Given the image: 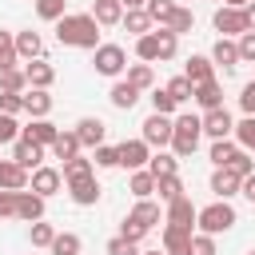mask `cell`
Instances as JSON below:
<instances>
[{
	"instance_id": "cell-36",
	"label": "cell",
	"mask_w": 255,
	"mask_h": 255,
	"mask_svg": "<svg viewBox=\"0 0 255 255\" xmlns=\"http://www.w3.org/2000/svg\"><path fill=\"white\" fill-rule=\"evenodd\" d=\"M120 24H124V28H128L135 40H139V36H147V32L155 28V24H151V16H147L143 8H135V12H124V20H120Z\"/></svg>"
},
{
	"instance_id": "cell-55",
	"label": "cell",
	"mask_w": 255,
	"mask_h": 255,
	"mask_svg": "<svg viewBox=\"0 0 255 255\" xmlns=\"http://www.w3.org/2000/svg\"><path fill=\"white\" fill-rule=\"evenodd\" d=\"M191 255H215V239L203 235V231H195L191 235Z\"/></svg>"
},
{
	"instance_id": "cell-40",
	"label": "cell",
	"mask_w": 255,
	"mask_h": 255,
	"mask_svg": "<svg viewBox=\"0 0 255 255\" xmlns=\"http://www.w3.org/2000/svg\"><path fill=\"white\" fill-rule=\"evenodd\" d=\"M135 60H139V64H151V68L159 64V44H155V32H147V36H139V40H135Z\"/></svg>"
},
{
	"instance_id": "cell-63",
	"label": "cell",
	"mask_w": 255,
	"mask_h": 255,
	"mask_svg": "<svg viewBox=\"0 0 255 255\" xmlns=\"http://www.w3.org/2000/svg\"><path fill=\"white\" fill-rule=\"evenodd\" d=\"M247 255H255V247H251V251H247Z\"/></svg>"
},
{
	"instance_id": "cell-45",
	"label": "cell",
	"mask_w": 255,
	"mask_h": 255,
	"mask_svg": "<svg viewBox=\"0 0 255 255\" xmlns=\"http://www.w3.org/2000/svg\"><path fill=\"white\" fill-rule=\"evenodd\" d=\"M36 16L48 20V24H56L60 16H68V0H36Z\"/></svg>"
},
{
	"instance_id": "cell-8",
	"label": "cell",
	"mask_w": 255,
	"mask_h": 255,
	"mask_svg": "<svg viewBox=\"0 0 255 255\" xmlns=\"http://www.w3.org/2000/svg\"><path fill=\"white\" fill-rule=\"evenodd\" d=\"M68 199H72L76 207H96V203L104 199V187H100V179H96V175L68 179Z\"/></svg>"
},
{
	"instance_id": "cell-54",
	"label": "cell",
	"mask_w": 255,
	"mask_h": 255,
	"mask_svg": "<svg viewBox=\"0 0 255 255\" xmlns=\"http://www.w3.org/2000/svg\"><path fill=\"white\" fill-rule=\"evenodd\" d=\"M108 255H139V243H131V239H120V235H112V239H108Z\"/></svg>"
},
{
	"instance_id": "cell-9",
	"label": "cell",
	"mask_w": 255,
	"mask_h": 255,
	"mask_svg": "<svg viewBox=\"0 0 255 255\" xmlns=\"http://www.w3.org/2000/svg\"><path fill=\"white\" fill-rule=\"evenodd\" d=\"M195 203H191V195H179L175 203H167L163 207V223L167 227H179V231H195Z\"/></svg>"
},
{
	"instance_id": "cell-35",
	"label": "cell",
	"mask_w": 255,
	"mask_h": 255,
	"mask_svg": "<svg viewBox=\"0 0 255 255\" xmlns=\"http://www.w3.org/2000/svg\"><path fill=\"white\" fill-rule=\"evenodd\" d=\"M48 251H52V255H80V251H84V239H80L76 231H56V239H52Z\"/></svg>"
},
{
	"instance_id": "cell-32",
	"label": "cell",
	"mask_w": 255,
	"mask_h": 255,
	"mask_svg": "<svg viewBox=\"0 0 255 255\" xmlns=\"http://www.w3.org/2000/svg\"><path fill=\"white\" fill-rule=\"evenodd\" d=\"M163 28H167L171 36H187V32L195 28V12H191V8H183V4H175V12H171V20H167Z\"/></svg>"
},
{
	"instance_id": "cell-39",
	"label": "cell",
	"mask_w": 255,
	"mask_h": 255,
	"mask_svg": "<svg viewBox=\"0 0 255 255\" xmlns=\"http://www.w3.org/2000/svg\"><path fill=\"white\" fill-rule=\"evenodd\" d=\"M4 68H20V56H16V32L0 28V72Z\"/></svg>"
},
{
	"instance_id": "cell-16",
	"label": "cell",
	"mask_w": 255,
	"mask_h": 255,
	"mask_svg": "<svg viewBox=\"0 0 255 255\" xmlns=\"http://www.w3.org/2000/svg\"><path fill=\"white\" fill-rule=\"evenodd\" d=\"M16 56H20V64L44 60V36H40V32H32V28L16 32Z\"/></svg>"
},
{
	"instance_id": "cell-12",
	"label": "cell",
	"mask_w": 255,
	"mask_h": 255,
	"mask_svg": "<svg viewBox=\"0 0 255 255\" xmlns=\"http://www.w3.org/2000/svg\"><path fill=\"white\" fill-rule=\"evenodd\" d=\"M76 139H80V147H100L104 139H108V124L100 120V116H84V120H76Z\"/></svg>"
},
{
	"instance_id": "cell-49",
	"label": "cell",
	"mask_w": 255,
	"mask_h": 255,
	"mask_svg": "<svg viewBox=\"0 0 255 255\" xmlns=\"http://www.w3.org/2000/svg\"><path fill=\"white\" fill-rule=\"evenodd\" d=\"M0 112L4 116H20L24 112V92H0Z\"/></svg>"
},
{
	"instance_id": "cell-3",
	"label": "cell",
	"mask_w": 255,
	"mask_h": 255,
	"mask_svg": "<svg viewBox=\"0 0 255 255\" xmlns=\"http://www.w3.org/2000/svg\"><path fill=\"white\" fill-rule=\"evenodd\" d=\"M239 223V211L231 207V199H211L207 207H199L195 211V231H203V235H227L231 227Z\"/></svg>"
},
{
	"instance_id": "cell-7",
	"label": "cell",
	"mask_w": 255,
	"mask_h": 255,
	"mask_svg": "<svg viewBox=\"0 0 255 255\" xmlns=\"http://www.w3.org/2000/svg\"><path fill=\"white\" fill-rule=\"evenodd\" d=\"M60 187H64V175H60V167H52V163H44V167H36V171L28 175V191H36L40 199H52Z\"/></svg>"
},
{
	"instance_id": "cell-19",
	"label": "cell",
	"mask_w": 255,
	"mask_h": 255,
	"mask_svg": "<svg viewBox=\"0 0 255 255\" xmlns=\"http://www.w3.org/2000/svg\"><path fill=\"white\" fill-rule=\"evenodd\" d=\"M207 60H211L215 68H223V72H235V68H239V48H235V40H223V36H219V40L211 44V56H207Z\"/></svg>"
},
{
	"instance_id": "cell-17",
	"label": "cell",
	"mask_w": 255,
	"mask_h": 255,
	"mask_svg": "<svg viewBox=\"0 0 255 255\" xmlns=\"http://www.w3.org/2000/svg\"><path fill=\"white\" fill-rule=\"evenodd\" d=\"M20 68H24V80H28V88L52 92V84H56V68H52L48 60H32V64H20Z\"/></svg>"
},
{
	"instance_id": "cell-62",
	"label": "cell",
	"mask_w": 255,
	"mask_h": 255,
	"mask_svg": "<svg viewBox=\"0 0 255 255\" xmlns=\"http://www.w3.org/2000/svg\"><path fill=\"white\" fill-rule=\"evenodd\" d=\"M139 255H163V251H139Z\"/></svg>"
},
{
	"instance_id": "cell-29",
	"label": "cell",
	"mask_w": 255,
	"mask_h": 255,
	"mask_svg": "<svg viewBox=\"0 0 255 255\" xmlns=\"http://www.w3.org/2000/svg\"><path fill=\"white\" fill-rule=\"evenodd\" d=\"M191 100H195L203 112H211V108H223V84H219V80H207V84H199V88L191 92Z\"/></svg>"
},
{
	"instance_id": "cell-56",
	"label": "cell",
	"mask_w": 255,
	"mask_h": 255,
	"mask_svg": "<svg viewBox=\"0 0 255 255\" xmlns=\"http://www.w3.org/2000/svg\"><path fill=\"white\" fill-rule=\"evenodd\" d=\"M239 108H243V116H255V80H247L239 88Z\"/></svg>"
},
{
	"instance_id": "cell-26",
	"label": "cell",
	"mask_w": 255,
	"mask_h": 255,
	"mask_svg": "<svg viewBox=\"0 0 255 255\" xmlns=\"http://www.w3.org/2000/svg\"><path fill=\"white\" fill-rule=\"evenodd\" d=\"M24 112H28L32 120H48V116H52V92L28 88V92H24Z\"/></svg>"
},
{
	"instance_id": "cell-58",
	"label": "cell",
	"mask_w": 255,
	"mask_h": 255,
	"mask_svg": "<svg viewBox=\"0 0 255 255\" xmlns=\"http://www.w3.org/2000/svg\"><path fill=\"white\" fill-rule=\"evenodd\" d=\"M239 195H247V199L255 203V171H251V175H243V183H239Z\"/></svg>"
},
{
	"instance_id": "cell-48",
	"label": "cell",
	"mask_w": 255,
	"mask_h": 255,
	"mask_svg": "<svg viewBox=\"0 0 255 255\" xmlns=\"http://www.w3.org/2000/svg\"><path fill=\"white\" fill-rule=\"evenodd\" d=\"M191 92H195V88H191L183 76H171V80H167V96H171L175 104H187V100H191Z\"/></svg>"
},
{
	"instance_id": "cell-61",
	"label": "cell",
	"mask_w": 255,
	"mask_h": 255,
	"mask_svg": "<svg viewBox=\"0 0 255 255\" xmlns=\"http://www.w3.org/2000/svg\"><path fill=\"white\" fill-rule=\"evenodd\" d=\"M223 4H227V8H247L251 0H223Z\"/></svg>"
},
{
	"instance_id": "cell-47",
	"label": "cell",
	"mask_w": 255,
	"mask_h": 255,
	"mask_svg": "<svg viewBox=\"0 0 255 255\" xmlns=\"http://www.w3.org/2000/svg\"><path fill=\"white\" fill-rule=\"evenodd\" d=\"M92 163H96V167H120V151H116V143H100V147H92Z\"/></svg>"
},
{
	"instance_id": "cell-44",
	"label": "cell",
	"mask_w": 255,
	"mask_h": 255,
	"mask_svg": "<svg viewBox=\"0 0 255 255\" xmlns=\"http://www.w3.org/2000/svg\"><path fill=\"white\" fill-rule=\"evenodd\" d=\"M147 100H151V112H155V116H175V112H179V104L167 96V88H151Z\"/></svg>"
},
{
	"instance_id": "cell-23",
	"label": "cell",
	"mask_w": 255,
	"mask_h": 255,
	"mask_svg": "<svg viewBox=\"0 0 255 255\" xmlns=\"http://www.w3.org/2000/svg\"><path fill=\"white\" fill-rule=\"evenodd\" d=\"M139 96H143V92H135L128 80H116V84H112V92H108V104H112L116 112H131V108L139 104Z\"/></svg>"
},
{
	"instance_id": "cell-57",
	"label": "cell",
	"mask_w": 255,
	"mask_h": 255,
	"mask_svg": "<svg viewBox=\"0 0 255 255\" xmlns=\"http://www.w3.org/2000/svg\"><path fill=\"white\" fill-rule=\"evenodd\" d=\"M0 219H16V191H0Z\"/></svg>"
},
{
	"instance_id": "cell-24",
	"label": "cell",
	"mask_w": 255,
	"mask_h": 255,
	"mask_svg": "<svg viewBox=\"0 0 255 255\" xmlns=\"http://www.w3.org/2000/svg\"><path fill=\"white\" fill-rule=\"evenodd\" d=\"M92 20L100 28H116L124 20V4L120 0H92Z\"/></svg>"
},
{
	"instance_id": "cell-28",
	"label": "cell",
	"mask_w": 255,
	"mask_h": 255,
	"mask_svg": "<svg viewBox=\"0 0 255 255\" xmlns=\"http://www.w3.org/2000/svg\"><path fill=\"white\" fill-rule=\"evenodd\" d=\"M124 80H128V84H131L135 92H151V88H155V68H151V64H139V60H135V64H128Z\"/></svg>"
},
{
	"instance_id": "cell-20",
	"label": "cell",
	"mask_w": 255,
	"mask_h": 255,
	"mask_svg": "<svg viewBox=\"0 0 255 255\" xmlns=\"http://www.w3.org/2000/svg\"><path fill=\"white\" fill-rule=\"evenodd\" d=\"M183 80H187L191 88H199V84L215 80V64H211L207 56H187V64H183Z\"/></svg>"
},
{
	"instance_id": "cell-46",
	"label": "cell",
	"mask_w": 255,
	"mask_h": 255,
	"mask_svg": "<svg viewBox=\"0 0 255 255\" xmlns=\"http://www.w3.org/2000/svg\"><path fill=\"white\" fill-rule=\"evenodd\" d=\"M0 92H28L24 68H4V72H0Z\"/></svg>"
},
{
	"instance_id": "cell-33",
	"label": "cell",
	"mask_w": 255,
	"mask_h": 255,
	"mask_svg": "<svg viewBox=\"0 0 255 255\" xmlns=\"http://www.w3.org/2000/svg\"><path fill=\"white\" fill-rule=\"evenodd\" d=\"M235 155H239V143H235V139H211V151H207V159H211L215 167H227Z\"/></svg>"
},
{
	"instance_id": "cell-25",
	"label": "cell",
	"mask_w": 255,
	"mask_h": 255,
	"mask_svg": "<svg viewBox=\"0 0 255 255\" xmlns=\"http://www.w3.org/2000/svg\"><path fill=\"white\" fill-rule=\"evenodd\" d=\"M191 235L195 231H179V227H167L163 223V255H191Z\"/></svg>"
},
{
	"instance_id": "cell-18",
	"label": "cell",
	"mask_w": 255,
	"mask_h": 255,
	"mask_svg": "<svg viewBox=\"0 0 255 255\" xmlns=\"http://www.w3.org/2000/svg\"><path fill=\"white\" fill-rule=\"evenodd\" d=\"M44 211H48V199H40L36 191H16V219L36 223V219H44Z\"/></svg>"
},
{
	"instance_id": "cell-15",
	"label": "cell",
	"mask_w": 255,
	"mask_h": 255,
	"mask_svg": "<svg viewBox=\"0 0 255 255\" xmlns=\"http://www.w3.org/2000/svg\"><path fill=\"white\" fill-rule=\"evenodd\" d=\"M128 219L139 223L143 231H151L155 223H163V203H159V199H135V207L128 211Z\"/></svg>"
},
{
	"instance_id": "cell-43",
	"label": "cell",
	"mask_w": 255,
	"mask_h": 255,
	"mask_svg": "<svg viewBox=\"0 0 255 255\" xmlns=\"http://www.w3.org/2000/svg\"><path fill=\"white\" fill-rule=\"evenodd\" d=\"M143 12L151 16V24H155V28H163V24L171 20V12H175V0H147V4H143Z\"/></svg>"
},
{
	"instance_id": "cell-41",
	"label": "cell",
	"mask_w": 255,
	"mask_h": 255,
	"mask_svg": "<svg viewBox=\"0 0 255 255\" xmlns=\"http://www.w3.org/2000/svg\"><path fill=\"white\" fill-rule=\"evenodd\" d=\"M151 32H155V44H159V64L175 60V52H179V36H171L167 28H151Z\"/></svg>"
},
{
	"instance_id": "cell-21",
	"label": "cell",
	"mask_w": 255,
	"mask_h": 255,
	"mask_svg": "<svg viewBox=\"0 0 255 255\" xmlns=\"http://www.w3.org/2000/svg\"><path fill=\"white\" fill-rule=\"evenodd\" d=\"M56 135H60V128H56L52 120H32L28 128H20V139H32V143H40V147H52Z\"/></svg>"
},
{
	"instance_id": "cell-30",
	"label": "cell",
	"mask_w": 255,
	"mask_h": 255,
	"mask_svg": "<svg viewBox=\"0 0 255 255\" xmlns=\"http://www.w3.org/2000/svg\"><path fill=\"white\" fill-rule=\"evenodd\" d=\"M128 191H131L135 199H151V195H155V175H151L147 167L131 171V175H128Z\"/></svg>"
},
{
	"instance_id": "cell-53",
	"label": "cell",
	"mask_w": 255,
	"mask_h": 255,
	"mask_svg": "<svg viewBox=\"0 0 255 255\" xmlns=\"http://www.w3.org/2000/svg\"><path fill=\"white\" fill-rule=\"evenodd\" d=\"M116 235H120V239H131V243H143V239H147V231H143L139 223H131L128 215H124V223H120V231H116Z\"/></svg>"
},
{
	"instance_id": "cell-13",
	"label": "cell",
	"mask_w": 255,
	"mask_h": 255,
	"mask_svg": "<svg viewBox=\"0 0 255 255\" xmlns=\"http://www.w3.org/2000/svg\"><path fill=\"white\" fill-rule=\"evenodd\" d=\"M44 155H48V147H40V143H32V139H16L12 143V159L32 175L36 167H44Z\"/></svg>"
},
{
	"instance_id": "cell-5",
	"label": "cell",
	"mask_w": 255,
	"mask_h": 255,
	"mask_svg": "<svg viewBox=\"0 0 255 255\" xmlns=\"http://www.w3.org/2000/svg\"><path fill=\"white\" fill-rule=\"evenodd\" d=\"M171 120H175V116H155V112H151V116L139 124V139H143L151 151H163V147L171 143Z\"/></svg>"
},
{
	"instance_id": "cell-31",
	"label": "cell",
	"mask_w": 255,
	"mask_h": 255,
	"mask_svg": "<svg viewBox=\"0 0 255 255\" xmlns=\"http://www.w3.org/2000/svg\"><path fill=\"white\" fill-rule=\"evenodd\" d=\"M155 195H159V203L167 207V203H175L179 195H187V187H183L179 175H159V179H155Z\"/></svg>"
},
{
	"instance_id": "cell-11",
	"label": "cell",
	"mask_w": 255,
	"mask_h": 255,
	"mask_svg": "<svg viewBox=\"0 0 255 255\" xmlns=\"http://www.w3.org/2000/svg\"><path fill=\"white\" fill-rule=\"evenodd\" d=\"M116 151H120V167H128V171H139V167H147V159H151V147H147L139 135L116 143Z\"/></svg>"
},
{
	"instance_id": "cell-34",
	"label": "cell",
	"mask_w": 255,
	"mask_h": 255,
	"mask_svg": "<svg viewBox=\"0 0 255 255\" xmlns=\"http://www.w3.org/2000/svg\"><path fill=\"white\" fill-rule=\"evenodd\" d=\"M147 171L159 179V175H179V159L171 155V151H151V159H147Z\"/></svg>"
},
{
	"instance_id": "cell-42",
	"label": "cell",
	"mask_w": 255,
	"mask_h": 255,
	"mask_svg": "<svg viewBox=\"0 0 255 255\" xmlns=\"http://www.w3.org/2000/svg\"><path fill=\"white\" fill-rule=\"evenodd\" d=\"M28 239H32V247H52L56 227H52L48 219H36V223H28Z\"/></svg>"
},
{
	"instance_id": "cell-38",
	"label": "cell",
	"mask_w": 255,
	"mask_h": 255,
	"mask_svg": "<svg viewBox=\"0 0 255 255\" xmlns=\"http://www.w3.org/2000/svg\"><path fill=\"white\" fill-rule=\"evenodd\" d=\"M231 139H235L243 151H255V116H243V120L231 128Z\"/></svg>"
},
{
	"instance_id": "cell-59",
	"label": "cell",
	"mask_w": 255,
	"mask_h": 255,
	"mask_svg": "<svg viewBox=\"0 0 255 255\" xmlns=\"http://www.w3.org/2000/svg\"><path fill=\"white\" fill-rule=\"evenodd\" d=\"M243 16H247V32H255V0L243 8Z\"/></svg>"
},
{
	"instance_id": "cell-14",
	"label": "cell",
	"mask_w": 255,
	"mask_h": 255,
	"mask_svg": "<svg viewBox=\"0 0 255 255\" xmlns=\"http://www.w3.org/2000/svg\"><path fill=\"white\" fill-rule=\"evenodd\" d=\"M239 183H243V179H239L231 167H215L211 179H207V187H211L215 199H235V195H239Z\"/></svg>"
},
{
	"instance_id": "cell-50",
	"label": "cell",
	"mask_w": 255,
	"mask_h": 255,
	"mask_svg": "<svg viewBox=\"0 0 255 255\" xmlns=\"http://www.w3.org/2000/svg\"><path fill=\"white\" fill-rule=\"evenodd\" d=\"M235 48H239V64H255V32H243Z\"/></svg>"
},
{
	"instance_id": "cell-10",
	"label": "cell",
	"mask_w": 255,
	"mask_h": 255,
	"mask_svg": "<svg viewBox=\"0 0 255 255\" xmlns=\"http://www.w3.org/2000/svg\"><path fill=\"white\" fill-rule=\"evenodd\" d=\"M199 128H203V135H207V139H231L235 120H231V112H227V108H211V112H203V116H199Z\"/></svg>"
},
{
	"instance_id": "cell-51",
	"label": "cell",
	"mask_w": 255,
	"mask_h": 255,
	"mask_svg": "<svg viewBox=\"0 0 255 255\" xmlns=\"http://www.w3.org/2000/svg\"><path fill=\"white\" fill-rule=\"evenodd\" d=\"M16 139H20L16 116H4V112H0V143H16Z\"/></svg>"
},
{
	"instance_id": "cell-6",
	"label": "cell",
	"mask_w": 255,
	"mask_h": 255,
	"mask_svg": "<svg viewBox=\"0 0 255 255\" xmlns=\"http://www.w3.org/2000/svg\"><path fill=\"white\" fill-rule=\"evenodd\" d=\"M211 28L223 36V40H239L243 32H247V16H243V8H215V16H211Z\"/></svg>"
},
{
	"instance_id": "cell-37",
	"label": "cell",
	"mask_w": 255,
	"mask_h": 255,
	"mask_svg": "<svg viewBox=\"0 0 255 255\" xmlns=\"http://www.w3.org/2000/svg\"><path fill=\"white\" fill-rule=\"evenodd\" d=\"M60 175H64V183H68V179H84V175H96V163H92L88 155H76V159L60 163Z\"/></svg>"
},
{
	"instance_id": "cell-1",
	"label": "cell",
	"mask_w": 255,
	"mask_h": 255,
	"mask_svg": "<svg viewBox=\"0 0 255 255\" xmlns=\"http://www.w3.org/2000/svg\"><path fill=\"white\" fill-rule=\"evenodd\" d=\"M56 40L64 48H84V52H96L100 48V24L92 20V12H68L56 20Z\"/></svg>"
},
{
	"instance_id": "cell-52",
	"label": "cell",
	"mask_w": 255,
	"mask_h": 255,
	"mask_svg": "<svg viewBox=\"0 0 255 255\" xmlns=\"http://www.w3.org/2000/svg\"><path fill=\"white\" fill-rule=\"evenodd\" d=\"M227 167H231V171L243 179V175H251V171H255V159H251V151H243V147H239V155H235Z\"/></svg>"
},
{
	"instance_id": "cell-27",
	"label": "cell",
	"mask_w": 255,
	"mask_h": 255,
	"mask_svg": "<svg viewBox=\"0 0 255 255\" xmlns=\"http://www.w3.org/2000/svg\"><path fill=\"white\" fill-rule=\"evenodd\" d=\"M48 151H52V155H56L60 163H68V159H76V155H84V147H80V139H76V131H72V128H68V131L60 128V135H56V143H52Z\"/></svg>"
},
{
	"instance_id": "cell-60",
	"label": "cell",
	"mask_w": 255,
	"mask_h": 255,
	"mask_svg": "<svg viewBox=\"0 0 255 255\" xmlns=\"http://www.w3.org/2000/svg\"><path fill=\"white\" fill-rule=\"evenodd\" d=\"M120 4H124V12H135V8H143L147 0H120Z\"/></svg>"
},
{
	"instance_id": "cell-22",
	"label": "cell",
	"mask_w": 255,
	"mask_h": 255,
	"mask_svg": "<svg viewBox=\"0 0 255 255\" xmlns=\"http://www.w3.org/2000/svg\"><path fill=\"white\" fill-rule=\"evenodd\" d=\"M0 191H28V171L16 159H0Z\"/></svg>"
},
{
	"instance_id": "cell-4",
	"label": "cell",
	"mask_w": 255,
	"mask_h": 255,
	"mask_svg": "<svg viewBox=\"0 0 255 255\" xmlns=\"http://www.w3.org/2000/svg\"><path fill=\"white\" fill-rule=\"evenodd\" d=\"M92 68H96V76L124 80V72H128V52H124L120 44H100V48L92 52Z\"/></svg>"
},
{
	"instance_id": "cell-2",
	"label": "cell",
	"mask_w": 255,
	"mask_h": 255,
	"mask_svg": "<svg viewBox=\"0 0 255 255\" xmlns=\"http://www.w3.org/2000/svg\"><path fill=\"white\" fill-rule=\"evenodd\" d=\"M199 139H203V128H199V116H191V112H175V120H171V155L175 159H191L195 155V147H199Z\"/></svg>"
}]
</instances>
